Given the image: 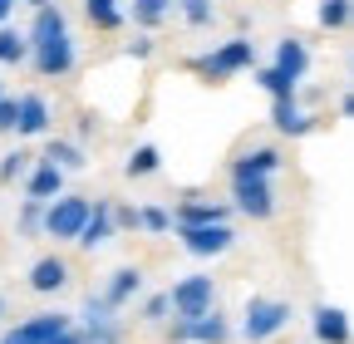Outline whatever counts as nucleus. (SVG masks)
Here are the masks:
<instances>
[{
  "label": "nucleus",
  "instance_id": "obj_22",
  "mask_svg": "<svg viewBox=\"0 0 354 344\" xmlns=\"http://www.w3.org/2000/svg\"><path fill=\"white\" fill-rule=\"evenodd\" d=\"M84 15H88V25L104 30V35L123 30V20H128V10L118 6V0H84Z\"/></svg>",
  "mask_w": 354,
  "mask_h": 344
},
{
  "label": "nucleus",
  "instance_id": "obj_6",
  "mask_svg": "<svg viewBox=\"0 0 354 344\" xmlns=\"http://www.w3.org/2000/svg\"><path fill=\"white\" fill-rule=\"evenodd\" d=\"M232 339V320L221 315V310H207L197 320H172L167 325V344H227Z\"/></svg>",
  "mask_w": 354,
  "mask_h": 344
},
{
  "label": "nucleus",
  "instance_id": "obj_8",
  "mask_svg": "<svg viewBox=\"0 0 354 344\" xmlns=\"http://www.w3.org/2000/svg\"><path fill=\"white\" fill-rule=\"evenodd\" d=\"M30 64L39 79H69L79 69V45H74V35H59L50 39V45H35L30 50Z\"/></svg>",
  "mask_w": 354,
  "mask_h": 344
},
{
  "label": "nucleus",
  "instance_id": "obj_3",
  "mask_svg": "<svg viewBox=\"0 0 354 344\" xmlns=\"http://www.w3.org/2000/svg\"><path fill=\"white\" fill-rule=\"evenodd\" d=\"M286 325H290V305H286V300H271V295H251L246 300V310H241V339L246 344L276 339Z\"/></svg>",
  "mask_w": 354,
  "mask_h": 344
},
{
  "label": "nucleus",
  "instance_id": "obj_34",
  "mask_svg": "<svg viewBox=\"0 0 354 344\" xmlns=\"http://www.w3.org/2000/svg\"><path fill=\"white\" fill-rule=\"evenodd\" d=\"M109 320H118V315L109 310V300H104V295H88V300H84V329H88V325H109Z\"/></svg>",
  "mask_w": 354,
  "mask_h": 344
},
{
  "label": "nucleus",
  "instance_id": "obj_2",
  "mask_svg": "<svg viewBox=\"0 0 354 344\" xmlns=\"http://www.w3.org/2000/svg\"><path fill=\"white\" fill-rule=\"evenodd\" d=\"M88 211H94V202L88 197H74V192H59L55 202H44V222H39V236L50 241H79Z\"/></svg>",
  "mask_w": 354,
  "mask_h": 344
},
{
  "label": "nucleus",
  "instance_id": "obj_10",
  "mask_svg": "<svg viewBox=\"0 0 354 344\" xmlns=\"http://www.w3.org/2000/svg\"><path fill=\"white\" fill-rule=\"evenodd\" d=\"M271 128H276L281 138H310V133L320 128V118L310 113V108L300 104V94H295V99H276V104H271Z\"/></svg>",
  "mask_w": 354,
  "mask_h": 344
},
{
  "label": "nucleus",
  "instance_id": "obj_39",
  "mask_svg": "<svg viewBox=\"0 0 354 344\" xmlns=\"http://www.w3.org/2000/svg\"><path fill=\"white\" fill-rule=\"evenodd\" d=\"M50 344H88V339H84V329H64V334L50 339Z\"/></svg>",
  "mask_w": 354,
  "mask_h": 344
},
{
  "label": "nucleus",
  "instance_id": "obj_18",
  "mask_svg": "<svg viewBox=\"0 0 354 344\" xmlns=\"http://www.w3.org/2000/svg\"><path fill=\"white\" fill-rule=\"evenodd\" d=\"M64 329H74V325H69V315H59V310H44V315H30L25 325H15L10 334H20L25 344H50V339H59Z\"/></svg>",
  "mask_w": 354,
  "mask_h": 344
},
{
  "label": "nucleus",
  "instance_id": "obj_16",
  "mask_svg": "<svg viewBox=\"0 0 354 344\" xmlns=\"http://www.w3.org/2000/svg\"><path fill=\"white\" fill-rule=\"evenodd\" d=\"M310 334H315V344H349L354 339L349 315L339 305H315L310 310Z\"/></svg>",
  "mask_w": 354,
  "mask_h": 344
},
{
  "label": "nucleus",
  "instance_id": "obj_9",
  "mask_svg": "<svg viewBox=\"0 0 354 344\" xmlns=\"http://www.w3.org/2000/svg\"><path fill=\"white\" fill-rule=\"evenodd\" d=\"M177 246L197 261H216V256H227L236 246V231L232 227H177Z\"/></svg>",
  "mask_w": 354,
  "mask_h": 344
},
{
  "label": "nucleus",
  "instance_id": "obj_47",
  "mask_svg": "<svg viewBox=\"0 0 354 344\" xmlns=\"http://www.w3.org/2000/svg\"><path fill=\"white\" fill-rule=\"evenodd\" d=\"M349 69H354V59H349Z\"/></svg>",
  "mask_w": 354,
  "mask_h": 344
},
{
  "label": "nucleus",
  "instance_id": "obj_29",
  "mask_svg": "<svg viewBox=\"0 0 354 344\" xmlns=\"http://www.w3.org/2000/svg\"><path fill=\"white\" fill-rule=\"evenodd\" d=\"M177 10H183V20H187L192 30H207V25L216 20V6H212V0H177Z\"/></svg>",
  "mask_w": 354,
  "mask_h": 344
},
{
  "label": "nucleus",
  "instance_id": "obj_12",
  "mask_svg": "<svg viewBox=\"0 0 354 344\" xmlns=\"http://www.w3.org/2000/svg\"><path fill=\"white\" fill-rule=\"evenodd\" d=\"M118 231H113V202L109 197H99L94 202V211H88V222H84V231H79V251H88V256H94V251H104L109 241H113Z\"/></svg>",
  "mask_w": 354,
  "mask_h": 344
},
{
  "label": "nucleus",
  "instance_id": "obj_4",
  "mask_svg": "<svg viewBox=\"0 0 354 344\" xmlns=\"http://www.w3.org/2000/svg\"><path fill=\"white\" fill-rule=\"evenodd\" d=\"M167 305H172V320H183V325L216 310V280L212 276H183L167 290Z\"/></svg>",
  "mask_w": 354,
  "mask_h": 344
},
{
  "label": "nucleus",
  "instance_id": "obj_7",
  "mask_svg": "<svg viewBox=\"0 0 354 344\" xmlns=\"http://www.w3.org/2000/svg\"><path fill=\"white\" fill-rule=\"evenodd\" d=\"M172 227H232V202L192 192L172 207Z\"/></svg>",
  "mask_w": 354,
  "mask_h": 344
},
{
  "label": "nucleus",
  "instance_id": "obj_36",
  "mask_svg": "<svg viewBox=\"0 0 354 344\" xmlns=\"http://www.w3.org/2000/svg\"><path fill=\"white\" fill-rule=\"evenodd\" d=\"M153 50H158V39H153V35H133L128 45H123L128 59H153Z\"/></svg>",
  "mask_w": 354,
  "mask_h": 344
},
{
  "label": "nucleus",
  "instance_id": "obj_19",
  "mask_svg": "<svg viewBox=\"0 0 354 344\" xmlns=\"http://www.w3.org/2000/svg\"><path fill=\"white\" fill-rule=\"evenodd\" d=\"M59 35H69V15H64L59 6H44V10H35V20H30V30H25V45L35 50V45L59 39Z\"/></svg>",
  "mask_w": 354,
  "mask_h": 344
},
{
  "label": "nucleus",
  "instance_id": "obj_28",
  "mask_svg": "<svg viewBox=\"0 0 354 344\" xmlns=\"http://www.w3.org/2000/svg\"><path fill=\"white\" fill-rule=\"evenodd\" d=\"M354 25V0H330L320 6V30H349Z\"/></svg>",
  "mask_w": 354,
  "mask_h": 344
},
{
  "label": "nucleus",
  "instance_id": "obj_25",
  "mask_svg": "<svg viewBox=\"0 0 354 344\" xmlns=\"http://www.w3.org/2000/svg\"><path fill=\"white\" fill-rule=\"evenodd\" d=\"M30 167H35V153H30V148H10V153H0V187L25 182V178H30Z\"/></svg>",
  "mask_w": 354,
  "mask_h": 344
},
{
  "label": "nucleus",
  "instance_id": "obj_27",
  "mask_svg": "<svg viewBox=\"0 0 354 344\" xmlns=\"http://www.w3.org/2000/svg\"><path fill=\"white\" fill-rule=\"evenodd\" d=\"M256 84H261L266 94H271V104H276V99H295V94H300V84H290V79H286V74H276L271 64H256Z\"/></svg>",
  "mask_w": 354,
  "mask_h": 344
},
{
  "label": "nucleus",
  "instance_id": "obj_43",
  "mask_svg": "<svg viewBox=\"0 0 354 344\" xmlns=\"http://www.w3.org/2000/svg\"><path fill=\"white\" fill-rule=\"evenodd\" d=\"M0 344H25V339H20V334H6V339H0Z\"/></svg>",
  "mask_w": 354,
  "mask_h": 344
},
{
  "label": "nucleus",
  "instance_id": "obj_30",
  "mask_svg": "<svg viewBox=\"0 0 354 344\" xmlns=\"http://www.w3.org/2000/svg\"><path fill=\"white\" fill-rule=\"evenodd\" d=\"M138 211H143V231H148V236H167V231H172V211H167V207L148 202V207H138Z\"/></svg>",
  "mask_w": 354,
  "mask_h": 344
},
{
  "label": "nucleus",
  "instance_id": "obj_45",
  "mask_svg": "<svg viewBox=\"0 0 354 344\" xmlns=\"http://www.w3.org/2000/svg\"><path fill=\"white\" fill-rule=\"evenodd\" d=\"M6 6H20V0H6Z\"/></svg>",
  "mask_w": 354,
  "mask_h": 344
},
{
  "label": "nucleus",
  "instance_id": "obj_11",
  "mask_svg": "<svg viewBox=\"0 0 354 344\" xmlns=\"http://www.w3.org/2000/svg\"><path fill=\"white\" fill-rule=\"evenodd\" d=\"M232 211L251 222H271L276 217V192L271 182H232Z\"/></svg>",
  "mask_w": 354,
  "mask_h": 344
},
{
  "label": "nucleus",
  "instance_id": "obj_23",
  "mask_svg": "<svg viewBox=\"0 0 354 344\" xmlns=\"http://www.w3.org/2000/svg\"><path fill=\"white\" fill-rule=\"evenodd\" d=\"M172 10H177V0H133V25H138V35H153Z\"/></svg>",
  "mask_w": 354,
  "mask_h": 344
},
{
  "label": "nucleus",
  "instance_id": "obj_40",
  "mask_svg": "<svg viewBox=\"0 0 354 344\" xmlns=\"http://www.w3.org/2000/svg\"><path fill=\"white\" fill-rule=\"evenodd\" d=\"M339 113H344V118H354V94H344V99H339Z\"/></svg>",
  "mask_w": 354,
  "mask_h": 344
},
{
  "label": "nucleus",
  "instance_id": "obj_31",
  "mask_svg": "<svg viewBox=\"0 0 354 344\" xmlns=\"http://www.w3.org/2000/svg\"><path fill=\"white\" fill-rule=\"evenodd\" d=\"M113 231H143V211L133 207V202H113Z\"/></svg>",
  "mask_w": 354,
  "mask_h": 344
},
{
  "label": "nucleus",
  "instance_id": "obj_41",
  "mask_svg": "<svg viewBox=\"0 0 354 344\" xmlns=\"http://www.w3.org/2000/svg\"><path fill=\"white\" fill-rule=\"evenodd\" d=\"M10 10H15V6H6V0H0V25H10Z\"/></svg>",
  "mask_w": 354,
  "mask_h": 344
},
{
  "label": "nucleus",
  "instance_id": "obj_42",
  "mask_svg": "<svg viewBox=\"0 0 354 344\" xmlns=\"http://www.w3.org/2000/svg\"><path fill=\"white\" fill-rule=\"evenodd\" d=\"M6 315H10V300H6V295H0V320H6Z\"/></svg>",
  "mask_w": 354,
  "mask_h": 344
},
{
  "label": "nucleus",
  "instance_id": "obj_15",
  "mask_svg": "<svg viewBox=\"0 0 354 344\" xmlns=\"http://www.w3.org/2000/svg\"><path fill=\"white\" fill-rule=\"evenodd\" d=\"M143 285H148V280H143V266H118V271L109 276V285H104L99 295L109 300V310L118 315L123 305H133V300L143 295Z\"/></svg>",
  "mask_w": 354,
  "mask_h": 344
},
{
  "label": "nucleus",
  "instance_id": "obj_13",
  "mask_svg": "<svg viewBox=\"0 0 354 344\" xmlns=\"http://www.w3.org/2000/svg\"><path fill=\"white\" fill-rule=\"evenodd\" d=\"M50 123H55L50 99H44V94H20V118H15L20 138H50Z\"/></svg>",
  "mask_w": 354,
  "mask_h": 344
},
{
  "label": "nucleus",
  "instance_id": "obj_33",
  "mask_svg": "<svg viewBox=\"0 0 354 344\" xmlns=\"http://www.w3.org/2000/svg\"><path fill=\"white\" fill-rule=\"evenodd\" d=\"M167 315H172V305H167V290H158V295H148V300H143V315H138V320H143V325H162Z\"/></svg>",
  "mask_w": 354,
  "mask_h": 344
},
{
  "label": "nucleus",
  "instance_id": "obj_21",
  "mask_svg": "<svg viewBox=\"0 0 354 344\" xmlns=\"http://www.w3.org/2000/svg\"><path fill=\"white\" fill-rule=\"evenodd\" d=\"M39 162H50V167H59L64 172V178H69V172H84V148L74 143V138H50V143H44V153H39Z\"/></svg>",
  "mask_w": 354,
  "mask_h": 344
},
{
  "label": "nucleus",
  "instance_id": "obj_32",
  "mask_svg": "<svg viewBox=\"0 0 354 344\" xmlns=\"http://www.w3.org/2000/svg\"><path fill=\"white\" fill-rule=\"evenodd\" d=\"M39 222H44V202H20V236H39Z\"/></svg>",
  "mask_w": 354,
  "mask_h": 344
},
{
  "label": "nucleus",
  "instance_id": "obj_20",
  "mask_svg": "<svg viewBox=\"0 0 354 344\" xmlns=\"http://www.w3.org/2000/svg\"><path fill=\"white\" fill-rule=\"evenodd\" d=\"M59 192H64V172L35 157V167H30V178H25V197H30V202H55Z\"/></svg>",
  "mask_w": 354,
  "mask_h": 344
},
{
  "label": "nucleus",
  "instance_id": "obj_35",
  "mask_svg": "<svg viewBox=\"0 0 354 344\" xmlns=\"http://www.w3.org/2000/svg\"><path fill=\"white\" fill-rule=\"evenodd\" d=\"M84 339H88V344H118V339H123V329H118V320H109V325H88V329H84Z\"/></svg>",
  "mask_w": 354,
  "mask_h": 344
},
{
  "label": "nucleus",
  "instance_id": "obj_14",
  "mask_svg": "<svg viewBox=\"0 0 354 344\" xmlns=\"http://www.w3.org/2000/svg\"><path fill=\"white\" fill-rule=\"evenodd\" d=\"M25 285L35 290V295H59L64 285H69V261L64 256H39V261L30 266V276H25Z\"/></svg>",
  "mask_w": 354,
  "mask_h": 344
},
{
  "label": "nucleus",
  "instance_id": "obj_5",
  "mask_svg": "<svg viewBox=\"0 0 354 344\" xmlns=\"http://www.w3.org/2000/svg\"><path fill=\"white\" fill-rule=\"evenodd\" d=\"M281 167H286V153L276 143H256V148H246L227 162V178L232 182H271Z\"/></svg>",
  "mask_w": 354,
  "mask_h": 344
},
{
  "label": "nucleus",
  "instance_id": "obj_37",
  "mask_svg": "<svg viewBox=\"0 0 354 344\" xmlns=\"http://www.w3.org/2000/svg\"><path fill=\"white\" fill-rule=\"evenodd\" d=\"M15 118H20V99H0V133H15Z\"/></svg>",
  "mask_w": 354,
  "mask_h": 344
},
{
  "label": "nucleus",
  "instance_id": "obj_44",
  "mask_svg": "<svg viewBox=\"0 0 354 344\" xmlns=\"http://www.w3.org/2000/svg\"><path fill=\"white\" fill-rule=\"evenodd\" d=\"M0 99H6V84H0Z\"/></svg>",
  "mask_w": 354,
  "mask_h": 344
},
{
  "label": "nucleus",
  "instance_id": "obj_24",
  "mask_svg": "<svg viewBox=\"0 0 354 344\" xmlns=\"http://www.w3.org/2000/svg\"><path fill=\"white\" fill-rule=\"evenodd\" d=\"M158 167H162V153H158L153 143H138V148L123 157V178H128V182H138V178H153Z\"/></svg>",
  "mask_w": 354,
  "mask_h": 344
},
{
  "label": "nucleus",
  "instance_id": "obj_17",
  "mask_svg": "<svg viewBox=\"0 0 354 344\" xmlns=\"http://www.w3.org/2000/svg\"><path fill=\"white\" fill-rule=\"evenodd\" d=\"M271 69H276V74H286L290 84H300V79L310 74V45H305L300 35H286L281 45H276V59H271Z\"/></svg>",
  "mask_w": 354,
  "mask_h": 344
},
{
  "label": "nucleus",
  "instance_id": "obj_46",
  "mask_svg": "<svg viewBox=\"0 0 354 344\" xmlns=\"http://www.w3.org/2000/svg\"><path fill=\"white\" fill-rule=\"evenodd\" d=\"M320 6H330V0H320Z\"/></svg>",
  "mask_w": 354,
  "mask_h": 344
},
{
  "label": "nucleus",
  "instance_id": "obj_38",
  "mask_svg": "<svg viewBox=\"0 0 354 344\" xmlns=\"http://www.w3.org/2000/svg\"><path fill=\"white\" fill-rule=\"evenodd\" d=\"M94 128H99V123H94V113H79V123H74V143L84 148L88 138H94Z\"/></svg>",
  "mask_w": 354,
  "mask_h": 344
},
{
  "label": "nucleus",
  "instance_id": "obj_26",
  "mask_svg": "<svg viewBox=\"0 0 354 344\" xmlns=\"http://www.w3.org/2000/svg\"><path fill=\"white\" fill-rule=\"evenodd\" d=\"M25 59H30L25 30H10V25H0V64H6V69H20Z\"/></svg>",
  "mask_w": 354,
  "mask_h": 344
},
{
  "label": "nucleus",
  "instance_id": "obj_1",
  "mask_svg": "<svg viewBox=\"0 0 354 344\" xmlns=\"http://www.w3.org/2000/svg\"><path fill=\"white\" fill-rule=\"evenodd\" d=\"M187 69H192V74H202V79H212V84L232 79V74H241V69H256V39L232 35V39H221L216 50L192 55V59H187Z\"/></svg>",
  "mask_w": 354,
  "mask_h": 344
}]
</instances>
